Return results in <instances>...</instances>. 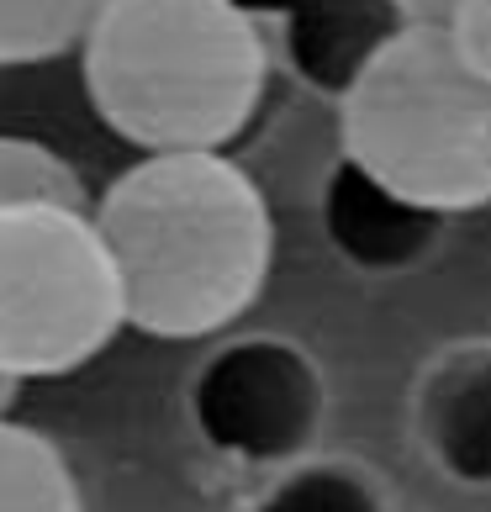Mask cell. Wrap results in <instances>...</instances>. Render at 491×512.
<instances>
[{
    "label": "cell",
    "instance_id": "obj_5",
    "mask_svg": "<svg viewBox=\"0 0 491 512\" xmlns=\"http://www.w3.org/2000/svg\"><path fill=\"white\" fill-rule=\"evenodd\" d=\"M191 417L201 439L233 460H301L323 417V381L312 359L286 338H238L201 365Z\"/></svg>",
    "mask_w": 491,
    "mask_h": 512
},
{
    "label": "cell",
    "instance_id": "obj_3",
    "mask_svg": "<svg viewBox=\"0 0 491 512\" xmlns=\"http://www.w3.org/2000/svg\"><path fill=\"white\" fill-rule=\"evenodd\" d=\"M344 164L433 217L491 206V80L444 22H402L338 90Z\"/></svg>",
    "mask_w": 491,
    "mask_h": 512
},
{
    "label": "cell",
    "instance_id": "obj_14",
    "mask_svg": "<svg viewBox=\"0 0 491 512\" xmlns=\"http://www.w3.org/2000/svg\"><path fill=\"white\" fill-rule=\"evenodd\" d=\"M16 391H22V386H16V381H6V375H0V417H11V402H16Z\"/></svg>",
    "mask_w": 491,
    "mask_h": 512
},
{
    "label": "cell",
    "instance_id": "obj_9",
    "mask_svg": "<svg viewBox=\"0 0 491 512\" xmlns=\"http://www.w3.org/2000/svg\"><path fill=\"white\" fill-rule=\"evenodd\" d=\"M106 0H0V69L48 64L80 48Z\"/></svg>",
    "mask_w": 491,
    "mask_h": 512
},
{
    "label": "cell",
    "instance_id": "obj_2",
    "mask_svg": "<svg viewBox=\"0 0 491 512\" xmlns=\"http://www.w3.org/2000/svg\"><path fill=\"white\" fill-rule=\"evenodd\" d=\"M80 69L138 154H228L264 101L270 48L243 0H106Z\"/></svg>",
    "mask_w": 491,
    "mask_h": 512
},
{
    "label": "cell",
    "instance_id": "obj_11",
    "mask_svg": "<svg viewBox=\"0 0 491 512\" xmlns=\"http://www.w3.org/2000/svg\"><path fill=\"white\" fill-rule=\"evenodd\" d=\"M259 512H381V502H375L360 470L333 460H307V465H291L270 486Z\"/></svg>",
    "mask_w": 491,
    "mask_h": 512
},
{
    "label": "cell",
    "instance_id": "obj_12",
    "mask_svg": "<svg viewBox=\"0 0 491 512\" xmlns=\"http://www.w3.org/2000/svg\"><path fill=\"white\" fill-rule=\"evenodd\" d=\"M444 32L460 59L481 80H491V0H455V11L444 16Z\"/></svg>",
    "mask_w": 491,
    "mask_h": 512
},
{
    "label": "cell",
    "instance_id": "obj_6",
    "mask_svg": "<svg viewBox=\"0 0 491 512\" xmlns=\"http://www.w3.org/2000/svg\"><path fill=\"white\" fill-rule=\"evenodd\" d=\"M323 222H328L333 249L344 254L354 270H370V275L412 270V264L433 249V238H439V227H444V217L402 201L396 191H386L381 180L360 175L354 164H338V175L328 185V201H323Z\"/></svg>",
    "mask_w": 491,
    "mask_h": 512
},
{
    "label": "cell",
    "instance_id": "obj_1",
    "mask_svg": "<svg viewBox=\"0 0 491 512\" xmlns=\"http://www.w3.org/2000/svg\"><path fill=\"white\" fill-rule=\"evenodd\" d=\"M127 328L206 338L259 301L275 259L270 201L228 154H143L90 206Z\"/></svg>",
    "mask_w": 491,
    "mask_h": 512
},
{
    "label": "cell",
    "instance_id": "obj_10",
    "mask_svg": "<svg viewBox=\"0 0 491 512\" xmlns=\"http://www.w3.org/2000/svg\"><path fill=\"white\" fill-rule=\"evenodd\" d=\"M90 206L85 185L64 154H53L37 138L0 132V212L11 206Z\"/></svg>",
    "mask_w": 491,
    "mask_h": 512
},
{
    "label": "cell",
    "instance_id": "obj_13",
    "mask_svg": "<svg viewBox=\"0 0 491 512\" xmlns=\"http://www.w3.org/2000/svg\"><path fill=\"white\" fill-rule=\"evenodd\" d=\"M386 6L402 16V22H444L455 11V0H386Z\"/></svg>",
    "mask_w": 491,
    "mask_h": 512
},
{
    "label": "cell",
    "instance_id": "obj_8",
    "mask_svg": "<svg viewBox=\"0 0 491 512\" xmlns=\"http://www.w3.org/2000/svg\"><path fill=\"white\" fill-rule=\"evenodd\" d=\"M0 512H80L59 444L11 417H0Z\"/></svg>",
    "mask_w": 491,
    "mask_h": 512
},
{
    "label": "cell",
    "instance_id": "obj_4",
    "mask_svg": "<svg viewBox=\"0 0 491 512\" xmlns=\"http://www.w3.org/2000/svg\"><path fill=\"white\" fill-rule=\"evenodd\" d=\"M127 328L90 206L0 212V375L16 386L90 365Z\"/></svg>",
    "mask_w": 491,
    "mask_h": 512
},
{
    "label": "cell",
    "instance_id": "obj_7",
    "mask_svg": "<svg viewBox=\"0 0 491 512\" xmlns=\"http://www.w3.org/2000/svg\"><path fill=\"white\" fill-rule=\"evenodd\" d=\"M423 433L449 476L491 486V349L449 354L423 391Z\"/></svg>",
    "mask_w": 491,
    "mask_h": 512
}]
</instances>
